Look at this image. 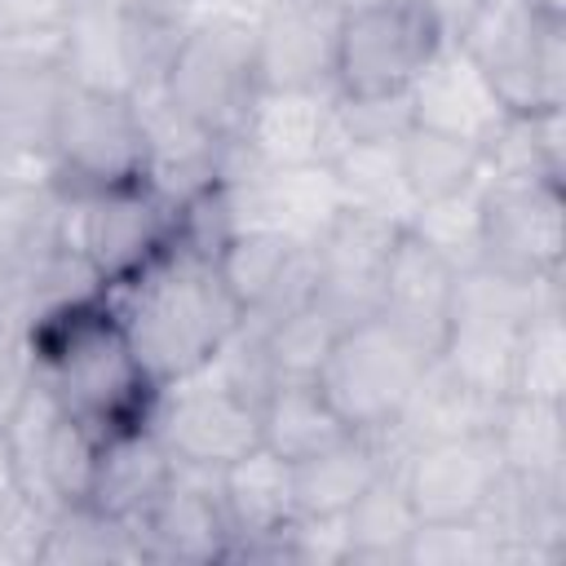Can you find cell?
Returning <instances> with one entry per match:
<instances>
[{"label":"cell","instance_id":"obj_20","mask_svg":"<svg viewBox=\"0 0 566 566\" xmlns=\"http://www.w3.org/2000/svg\"><path fill=\"white\" fill-rule=\"evenodd\" d=\"M66 88H71L66 66L0 62V142L13 159V168L49 164V146H53V128H57Z\"/></svg>","mask_w":566,"mask_h":566},{"label":"cell","instance_id":"obj_30","mask_svg":"<svg viewBox=\"0 0 566 566\" xmlns=\"http://www.w3.org/2000/svg\"><path fill=\"white\" fill-rule=\"evenodd\" d=\"M332 172H336L340 199H345L349 208L389 217V221H398V226L411 221L416 199H411V190H407V181H402V168H398V137L345 146V150L332 159Z\"/></svg>","mask_w":566,"mask_h":566},{"label":"cell","instance_id":"obj_27","mask_svg":"<svg viewBox=\"0 0 566 566\" xmlns=\"http://www.w3.org/2000/svg\"><path fill=\"white\" fill-rule=\"evenodd\" d=\"M340 438H349V429L314 380H274L261 398V447H270L287 464H301L336 447Z\"/></svg>","mask_w":566,"mask_h":566},{"label":"cell","instance_id":"obj_33","mask_svg":"<svg viewBox=\"0 0 566 566\" xmlns=\"http://www.w3.org/2000/svg\"><path fill=\"white\" fill-rule=\"evenodd\" d=\"M407 230L424 239L451 270L478 265V239H482V186H464L455 195H438L416 203Z\"/></svg>","mask_w":566,"mask_h":566},{"label":"cell","instance_id":"obj_12","mask_svg":"<svg viewBox=\"0 0 566 566\" xmlns=\"http://www.w3.org/2000/svg\"><path fill=\"white\" fill-rule=\"evenodd\" d=\"M146 562H234V526L221 500V469L172 460V482L133 522Z\"/></svg>","mask_w":566,"mask_h":566},{"label":"cell","instance_id":"obj_9","mask_svg":"<svg viewBox=\"0 0 566 566\" xmlns=\"http://www.w3.org/2000/svg\"><path fill=\"white\" fill-rule=\"evenodd\" d=\"M407 226L363 212V208H340L327 230L314 239V292L310 305L327 314L336 327H354L363 318L380 314V287H385V265Z\"/></svg>","mask_w":566,"mask_h":566},{"label":"cell","instance_id":"obj_3","mask_svg":"<svg viewBox=\"0 0 566 566\" xmlns=\"http://www.w3.org/2000/svg\"><path fill=\"white\" fill-rule=\"evenodd\" d=\"M150 172V142L142 111L128 93L75 84L62 97L44 181L66 199H93L102 190L137 186Z\"/></svg>","mask_w":566,"mask_h":566},{"label":"cell","instance_id":"obj_32","mask_svg":"<svg viewBox=\"0 0 566 566\" xmlns=\"http://www.w3.org/2000/svg\"><path fill=\"white\" fill-rule=\"evenodd\" d=\"M305 252L310 248H301L274 230H234V239L217 256V270L230 287V296L239 301V310L248 314L283 287V279L301 265Z\"/></svg>","mask_w":566,"mask_h":566},{"label":"cell","instance_id":"obj_29","mask_svg":"<svg viewBox=\"0 0 566 566\" xmlns=\"http://www.w3.org/2000/svg\"><path fill=\"white\" fill-rule=\"evenodd\" d=\"M398 168L402 181L411 190L416 203L438 199V195H455L464 186H478L482 177V146L424 128V124H407L398 133Z\"/></svg>","mask_w":566,"mask_h":566},{"label":"cell","instance_id":"obj_8","mask_svg":"<svg viewBox=\"0 0 566 566\" xmlns=\"http://www.w3.org/2000/svg\"><path fill=\"white\" fill-rule=\"evenodd\" d=\"M150 429L172 460L199 469H226L230 460H239L261 442V402L248 398L239 385H230L221 367L208 358L203 367L159 385Z\"/></svg>","mask_w":566,"mask_h":566},{"label":"cell","instance_id":"obj_6","mask_svg":"<svg viewBox=\"0 0 566 566\" xmlns=\"http://www.w3.org/2000/svg\"><path fill=\"white\" fill-rule=\"evenodd\" d=\"M429 363L433 354L424 345L376 314L336 332L327 358L314 371V385L349 433H385Z\"/></svg>","mask_w":566,"mask_h":566},{"label":"cell","instance_id":"obj_22","mask_svg":"<svg viewBox=\"0 0 566 566\" xmlns=\"http://www.w3.org/2000/svg\"><path fill=\"white\" fill-rule=\"evenodd\" d=\"M504 473L522 482H566V402L509 394L486 424Z\"/></svg>","mask_w":566,"mask_h":566},{"label":"cell","instance_id":"obj_1","mask_svg":"<svg viewBox=\"0 0 566 566\" xmlns=\"http://www.w3.org/2000/svg\"><path fill=\"white\" fill-rule=\"evenodd\" d=\"M35 380L53 394L62 416L84 424L97 442L150 424L159 380L137 363L106 287L44 310L27 323Z\"/></svg>","mask_w":566,"mask_h":566},{"label":"cell","instance_id":"obj_24","mask_svg":"<svg viewBox=\"0 0 566 566\" xmlns=\"http://www.w3.org/2000/svg\"><path fill=\"white\" fill-rule=\"evenodd\" d=\"M522 327H526L522 318H500V314H451L433 358L473 394L509 398Z\"/></svg>","mask_w":566,"mask_h":566},{"label":"cell","instance_id":"obj_4","mask_svg":"<svg viewBox=\"0 0 566 566\" xmlns=\"http://www.w3.org/2000/svg\"><path fill=\"white\" fill-rule=\"evenodd\" d=\"M455 44L478 62L513 115L566 106L562 18L544 13L535 0H478Z\"/></svg>","mask_w":566,"mask_h":566},{"label":"cell","instance_id":"obj_40","mask_svg":"<svg viewBox=\"0 0 566 566\" xmlns=\"http://www.w3.org/2000/svg\"><path fill=\"white\" fill-rule=\"evenodd\" d=\"M544 13H553V18H566V0H535Z\"/></svg>","mask_w":566,"mask_h":566},{"label":"cell","instance_id":"obj_36","mask_svg":"<svg viewBox=\"0 0 566 566\" xmlns=\"http://www.w3.org/2000/svg\"><path fill=\"white\" fill-rule=\"evenodd\" d=\"M407 566H495L500 548L495 539L473 522H420L407 544Z\"/></svg>","mask_w":566,"mask_h":566},{"label":"cell","instance_id":"obj_2","mask_svg":"<svg viewBox=\"0 0 566 566\" xmlns=\"http://www.w3.org/2000/svg\"><path fill=\"white\" fill-rule=\"evenodd\" d=\"M106 296L137 363L159 385L203 367L243 318L217 261L181 243L177 230L137 274L111 283Z\"/></svg>","mask_w":566,"mask_h":566},{"label":"cell","instance_id":"obj_37","mask_svg":"<svg viewBox=\"0 0 566 566\" xmlns=\"http://www.w3.org/2000/svg\"><path fill=\"white\" fill-rule=\"evenodd\" d=\"M35 389V358L22 332H0V429L13 424L22 402Z\"/></svg>","mask_w":566,"mask_h":566},{"label":"cell","instance_id":"obj_13","mask_svg":"<svg viewBox=\"0 0 566 566\" xmlns=\"http://www.w3.org/2000/svg\"><path fill=\"white\" fill-rule=\"evenodd\" d=\"M394 473L420 522H464L486 504V495L504 478V464L491 433L478 429L402 451Z\"/></svg>","mask_w":566,"mask_h":566},{"label":"cell","instance_id":"obj_16","mask_svg":"<svg viewBox=\"0 0 566 566\" xmlns=\"http://www.w3.org/2000/svg\"><path fill=\"white\" fill-rule=\"evenodd\" d=\"M336 88H261L239 142L265 164H332L345 150Z\"/></svg>","mask_w":566,"mask_h":566},{"label":"cell","instance_id":"obj_41","mask_svg":"<svg viewBox=\"0 0 566 566\" xmlns=\"http://www.w3.org/2000/svg\"><path fill=\"white\" fill-rule=\"evenodd\" d=\"M9 172H18V168H13V159H9V150H4V142H0V177H9Z\"/></svg>","mask_w":566,"mask_h":566},{"label":"cell","instance_id":"obj_11","mask_svg":"<svg viewBox=\"0 0 566 566\" xmlns=\"http://www.w3.org/2000/svg\"><path fill=\"white\" fill-rule=\"evenodd\" d=\"M177 230V203L150 181L102 190L93 199L71 203V243L111 287L137 274Z\"/></svg>","mask_w":566,"mask_h":566},{"label":"cell","instance_id":"obj_28","mask_svg":"<svg viewBox=\"0 0 566 566\" xmlns=\"http://www.w3.org/2000/svg\"><path fill=\"white\" fill-rule=\"evenodd\" d=\"M345 517V539H349V553L345 562H402L407 557V544L420 526L394 464L340 513Z\"/></svg>","mask_w":566,"mask_h":566},{"label":"cell","instance_id":"obj_15","mask_svg":"<svg viewBox=\"0 0 566 566\" xmlns=\"http://www.w3.org/2000/svg\"><path fill=\"white\" fill-rule=\"evenodd\" d=\"M234 226L239 230H274L301 248L327 230V221L345 208L332 164H265L243 181H230Z\"/></svg>","mask_w":566,"mask_h":566},{"label":"cell","instance_id":"obj_25","mask_svg":"<svg viewBox=\"0 0 566 566\" xmlns=\"http://www.w3.org/2000/svg\"><path fill=\"white\" fill-rule=\"evenodd\" d=\"M500 398H482L473 394L469 385H460L438 358L420 371L411 398L402 402L398 420L385 429L394 451H411L420 442H438V438H455V433H478L491 424V411H495Z\"/></svg>","mask_w":566,"mask_h":566},{"label":"cell","instance_id":"obj_17","mask_svg":"<svg viewBox=\"0 0 566 566\" xmlns=\"http://www.w3.org/2000/svg\"><path fill=\"white\" fill-rule=\"evenodd\" d=\"M407 102H411V124L464 137L473 146H486L500 133V124L513 115L455 40H447L433 53V62L416 75V84L407 88Z\"/></svg>","mask_w":566,"mask_h":566},{"label":"cell","instance_id":"obj_34","mask_svg":"<svg viewBox=\"0 0 566 566\" xmlns=\"http://www.w3.org/2000/svg\"><path fill=\"white\" fill-rule=\"evenodd\" d=\"M562 301L544 305L526 318L517 340V367H513V394L522 398H548L566 402V323Z\"/></svg>","mask_w":566,"mask_h":566},{"label":"cell","instance_id":"obj_7","mask_svg":"<svg viewBox=\"0 0 566 566\" xmlns=\"http://www.w3.org/2000/svg\"><path fill=\"white\" fill-rule=\"evenodd\" d=\"M447 44L429 0H345L336 35L340 97H398Z\"/></svg>","mask_w":566,"mask_h":566},{"label":"cell","instance_id":"obj_23","mask_svg":"<svg viewBox=\"0 0 566 566\" xmlns=\"http://www.w3.org/2000/svg\"><path fill=\"white\" fill-rule=\"evenodd\" d=\"M389 464H398L389 433L340 438L336 447L292 464L296 469V513L301 517H340Z\"/></svg>","mask_w":566,"mask_h":566},{"label":"cell","instance_id":"obj_19","mask_svg":"<svg viewBox=\"0 0 566 566\" xmlns=\"http://www.w3.org/2000/svg\"><path fill=\"white\" fill-rule=\"evenodd\" d=\"M221 500L234 526V557H261L296 517V469L256 442L221 469Z\"/></svg>","mask_w":566,"mask_h":566},{"label":"cell","instance_id":"obj_38","mask_svg":"<svg viewBox=\"0 0 566 566\" xmlns=\"http://www.w3.org/2000/svg\"><path fill=\"white\" fill-rule=\"evenodd\" d=\"M22 500H27V491H22V478H18V460H13L9 433L0 429V513L18 509Z\"/></svg>","mask_w":566,"mask_h":566},{"label":"cell","instance_id":"obj_26","mask_svg":"<svg viewBox=\"0 0 566 566\" xmlns=\"http://www.w3.org/2000/svg\"><path fill=\"white\" fill-rule=\"evenodd\" d=\"M62 243H71V203L44 177H0V265L22 270Z\"/></svg>","mask_w":566,"mask_h":566},{"label":"cell","instance_id":"obj_21","mask_svg":"<svg viewBox=\"0 0 566 566\" xmlns=\"http://www.w3.org/2000/svg\"><path fill=\"white\" fill-rule=\"evenodd\" d=\"M172 482V455L155 438L150 424L115 433L97 447V469H93V491L88 504L106 517L137 522Z\"/></svg>","mask_w":566,"mask_h":566},{"label":"cell","instance_id":"obj_14","mask_svg":"<svg viewBox=\"0 0 566 566\" xmlns=\"http://www.w3.org/2000/svg\"><path fill=\"white\" fill-rule=\"evenodd\" d=\"M345 0H265L256 31L261 88H336Z\"/></svg>","mask_w":566,"mask_h":566},{"label":"cell","instance_id":"obj_18","mask_svg":"<svg viewBox=\"0 0 566 566\" xmlns=\"http://www.w3.org/2000/svg\"><path fill=\"white\" fill-rule=\"evenodd\" d=\"M451 283H455V270L424 239L402 230L385 265L380 318L394 323L416 345H424L429 354H438L451 318Z\"/></svg>","mask_w":566,"mask_h":566},{"label":"cell","instance_id":"obj_35","mask_svg":"<svg viewBox=\"0 0 566 566\" xmlns=\"http://www.w3.org/2000/svg\"><path fill=\"white\" fill-rule=\"evenodd\" d=\"M252 323V318H248ZM261 327V323H256ZM336 323L327 314H318L314 305H301L292 310L287 318L261 327V340H265V363L274 371V380H314L318 363L327 358L332 340H336Z\"/></svg>","mask_w":566,"mask_h":566},{"label":"cell","instance_id":"obj_31","mask_svg":"<svg viewBox=\"0 0 566 566\" xmlns=\"http://www.w3.org/2000/svg\"><path fill=\"white\" fill-rule=\"evenodd\" d=\"M44 566H102V562H146L133 522L106 517L93 504H71L53 513L40 544Z\"/></svg>","mask_w":566,"mask_h":566},{"label":"cell","instance_id":"obj_5","mask_svg":"<svg viewBox=\"0 0 566 566\" xmlns=\"http://www.w3.org/2000/svg\"><path fill=\"white\" fill-rule=\"evenodd\" d=\"M164 97L208 137L234 142L261 97L256 31L234 13L190 18L168 75Z\"/></svg>","mask_w":566,"mask_h":566},{"label":"cell","instance_id":"obj_39","mask_svg":"<svg viewBox=\"0 0 566 566\" xmlns=\"http://www.w3.org/2000/svg\"><path fill=\"white\" fill-rule=\"evenodd\" d=\"M0 332H18L9 323V274H4V265H0Z\"/></svg>","mask_w":566,"mask_h":566},{"label":"cell","instance_id":"obj_10","mask_svg":"<svg viewBox=\"0 0 566 566\" xmlns=\"http://www.w3.org/2000/svg\"><path fill=\"white\" fill-rule=\"evenodd\" d=\"M482 186V239L478 265L544 279L562 274V181L553 177H509L478 181Z\"/></svg>","mask_w":566,"mask_h":566}]
</instances>
